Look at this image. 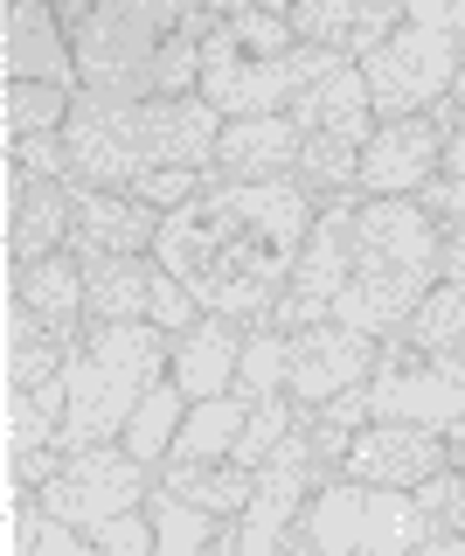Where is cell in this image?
<instances>
[{
    "instance_id": "obj_38",
    "label": "cell",
    "mask_w": 465,
    "mask_h": 556,
    "mask_svg": "<svg viewBox=\"0 0 465 556\" xmlns=\"http://www.w3.org/2000/svg\"><path fill=\"white\" fill-rule=\"evenodd\" d=\"M202 181H209L202 167H146L140 181H132V195H140V202H153V208L167 216V208L195 202V195H202Z\"/></svg>"
},
{
    "instance_id": "obj_48",
    "label": "cell",
    "mask_w": 465,
    "mask_h": 556,
    "mask_svg": "<svg viewBox=\"0 0 465 556\" xmlns=\"http://www.w3.org/2000/svg\"><path fill=\"white\" fill-rule=\"evenodd\" d=\"M452 98H458V112H465V63H458V77H452Z\"/></svg>"
},
{
    "instance_id": "obj_35",
    "label": "cell",
    "mask_w": 465,
    "mask_h": 556,
    "mask_svg": "<svg viewBox=\"0 0 465 556\" xmlns=\"http://www.w3.org/2000/svg\"><path fill=\"white\" fill-rule=\"evenodd\" d=\"M354 22H361V0H299V8H292L299 42H320V49H348Z\"/></svg>"
},
{
    "instance_id": "obj_6",
    "label": "cell",
    "mask_w": 465,
    "mask_h": 556,
    "mask_svg": "<svg viewBox=\"0 0 465 556\" xmlns=\"http://www.w3.org/2000/svg\"><path fill=\"white\" fill-rule=\"evenodd\" d=\"M334 63H348V49L299 42V49H285V56H244V63H230V70H209V77H202V98H209L222 118L292 112V104L306 98V84H320Z\"/></svg>"
},
{
    "instance_id": "obj_19",
    "label": "cell",
    "mask_w": 465,
    "mask_h": 556,
    "mask_svg": "<svg viewBox=\"0 0 465 556\" xmlns=\"http://www.w3.org/2000/svg\"><path fill=\"white\" fill-rule=\"evenodd\" d=\"M153 320V251H98L83 257V327Z\"/></svg>"
},
{
    "instance_id": "obj_32",
    "label": "cell",
    "mask_w": 465,
    "mask_h": 556,
    "mask_svg": "<svg viewBox=\"0 0 465 556\" xmlns=\"http://www.w3.org/2000/svg\"><path fill=\"white\" fill-rule=\"evenodd\" d=\"M70 84H42V77H8V139L14 132H56L70 118Z\"/></svg>"
},
{
    "instance_id": "obj_23",
    "label": "cell",
    "mask_w": 465,
    "mask_h": 556,
    "mask_svg": "<svg viewBox=\"0 0 465 556\" xmlns=\"http://www.w3.org/2000/svg\"><path fill=\"white\" fill-rule=\"evenodd\" d=\"M83 334H63L56 320H42V313H28L22 300L8 306V382L14 390H28V382H49L70 369Z\"/></svg>"
},
{
    "instance_id": "obj_40",
    "label": "cell",
    "mask_w": 465,
    "mask_h": 556,
    "mask_svg": "<svg viewBox=\"0 0 465 556\" xmlns=\"http://www.w3.org/2000/svg\"><path fill=\"white\" fill-rule=\"evenodd\" d=\"M70 459V452L63 445H36V452H8V466H14V486H28V494H36L42 480H56V466Z\"/></svg>"
},
{
    "instance_id": "obj_29",
    "label": "cell",
    "mask_w": 465,
    "mask_h": 556,
    "mask_svg": "<svg viewBox=\"0 0 465 556\" xmlns=\"http://www.w3.org/2000/svg\"><path fill=\"white\" fill-rule=\"evenodd\" d=\"M403 341L424 348V355H458V348H465V286L438 278V286L417 300V313H410Z\"/></svg>"
},
{
    "instance_id": "obj_9",
    "label": "cell",
    "mask_w": 465,
    "mask_h": 556,
    "mask_svg": "<svg viewBox=\"0 0 465 556\" xmlns=\"http://www.w3.org/2000/svg\"><path fill=\"white\" fill-rule=\"evenodd\" d=\"M354 257H383L417 278H438L444 216H430L424 195H361L354 202Z\"/></svg>"
},
{
    "instance_id": "obj_22",
    "label": "cell",
    "mask_w": 465,
    "mask_h": 556,
    "mask_svg": "<svg viewBox=\"0 0 465 556\" xmlns=\"http://www.w3.org/2000/svg\"><path fill=\"white\" fill-rule=\"evenodd\" d=\"M14 300L28 313H42V320H56L63 334H83V257L63 243V251H49V257L14 265Z\"/></svg>"
},
{
    "instance_id": "obj_31",
    "label": "cell",
    "mask_w": 465,
    "mask_h": 556,
    "mask_svg": "<svg viewBox=\"0 0 465 556\" xmlns=\"http://www.w3.org/2000/svg\"><path fill=\"white\" fill-rule=\"evenodd\" d=\"M285 369H292V334H279V327L257 320L250 341H244V362H236V382H230V390L244 396V404H257V396H279L285 390Z\"/></svg>"
},
{
    "instance_id": "obj_24",
    "label": "cell",
    "mask_w": 465,
    "mask_h": 556,
    "mask_svg": "<svg viewBox=\"0 0 465 556\" xmlns=\"http://www.w3.org/2000/svg\"><path fill=\"white\" fill-rule=\"evenodd\" d=\"M438 515L424 508L410 486H369V515H361V556H410L430 543Z\"/></svg>"
},
{
    "instance_id": "obj_44",
    "label": "cell",
    "mask_w": 465,
    "mask_h": 556,
    "mask_svg": "<svg viewBox=\"0 0 465 556\" xmlns=\"http://www.w3.org/2000/svg\"><path fill=\"white\" fill-rule=\"evenodd\" d=\"M49 8H56V22H63V28H70V35H77V28H83V22H91V14H98V8H105V0H49Z\"/></svg>"
},
{
    "instance_id": "obj_8",
    "label": "cell",
    "mask_w": 465,
    "mask_h": 556,
    "mask_svg": "<svg viewBox=\"0 0 465 556\" xmlns=\"http://www.w3.org/2000/svg\"><path fill=\"white\" fill-rule=\"evenodd\" d=\"M444 118L438 112H410L383 118L361 139V195H424L444 174Z\"/></svg>"
},
{
    "instance_id": "obj_16",
    "label": "cell",
    "mask_w": 465,
    "mask_h": 556,
    "mask_svg": "<svg viewBox=\"0 0 465 556\" xmlns=\"http://www.w3.org/2000/svg\"><path fill=\"white\" fill-rule=\"evenodd\" d=\"M244 341H250V320H230V313H202L188 334H175L167 376L188 390V404L230 390V382H236V362H244Z\"/></svg>"
},
{
    "instance_id": "obj_33",
    "label": "cell",
    "mask_w": 465,
    "mask_h": 556,
    "mask_svg": "<svg viewBox=\"0 0 465 556\" xmlns=\"http://www.w3.org/2000/svg\"><path fill=\"white\" fill-rule=\"evenodd\" d=\"M14 543H22L28 556H91V529H77V521L49 515L42 501H22V515H14Z\"/></svg>"
},
{
    "instance_id": "obj_25",
    "label": "cell",
    "mask_w": 465,
    "mask_h": 556,
    "mask_svg": "<svg viewBox=\"0 0 465 556\" xmlns=\"http://www.w3.org/2000/svg\"><path fill=\"white\" fill-rule=\"evenodd\" d=\"M244 417H250V404H244L236 390L188 404L181 431H175V445H167V459H230L236 439H244ZM167 459H160V466H167Z\"/></svg>"
},
{
    "instance_id": "obj_12",
    "label": "cell",
    "mask_w": 465,
    "mask_h": 556,
    "mask_svg": "<svg viewBox=\"0 0 465 556\" xmlns=\"http://www.w3.org/2000/svg\"><path fill=\"white\" fill-rule=\"evenodd\" d=\"M222 112L202 91H153L140 98V153L146 167H216Z\"/></svg>"
},
{
    "instance_id": "obj_4",
    "label": "cell",
    "mask_w": 465,
    "mask_h": 556,
    "mask_svg": "<svg viewBox=\"0 0 465 556\" xmlns=\"http://www.w3.org/2000/svg\"><path fill=\"white\" fill-rule=\"evenodd\" d=\"M153 480H160V473H153L146 459H132L126 439H98V445H77L70 459L56 466V480L36 486V501H42L49 515L77 521V529H98L105 515L146 508Z\"/></svg>"
},
{
    "instance_id": "obj_34",
    "label": "cell",
    "mask_w": 465,
    "mask_h": 556,
    "mask_svg": "<svg viewBox=\"0 0 465 556\" xmlns=\"http://www.w3.org/2000/svg\"><path fill=\"white\" fill-rule=\"evenodd\" d=\"M222 28L236 35L244 56H285V49H299V28L271 8H236V14H222Z\"/></svg>"
},
{
    "instance_id": "obj_41",
    "label": "cell",
    "mask_w": 465,
    "mask_h": 556,
    "mask_svg": "<svg viewBox=\"0 0 465 556\" xmlns=\"http://www.w3.org/2000/svg\"><path fill=\"white\" fill-rule=\"evenodd\" d=\"M410 22H430V28L465 35V0H410Z\"/></svg>"
},
{
    "instance_id": "obj_42",
    "label": "cell",
    "mask_w": 465,
    "mask_h": 556,
    "mask_svg": "<svg viewBox=\"0 0 465 556\" xmlns=\"http://www.w3.org/2000/svg\"><path fill=\"white\" fill-rule=\"evenodd\" d=\"M438 278H452V286H465V216L444 223V257H438Z\"/></svg>"
},
{
    "instance_id": "obj_21",
    "label": "cell",
    "mask_w": 465,
    "mask_h": 556,
    "mask_svg": "<svg viewBox=\"0 0 465 556\" xmlns=\"http://www.w3.org/2000/svg\"><path fill=\"white\" fill-rule=\"evenodd\" d=\"M292 118H299V132H340V139H369L383 118H375V98H369V77H361V63H334L320 84H306V98L292 104Z\"/></svg>"
},
{
    "instance_id": "obj_46",
    "label": "cell",
    "mask_w": 465,
    "mask_h": 556,
    "mask_svg": "<svg viewBox=\"0 0 465 556\" xmlns=\"http://www.w3.org/2000/svg\"><path fill=\"white\" fill-rule=\"evenodd\" d=\"M188 8H209V14H236V8H257V0H188Z\"/></svg>"
},
{
    "instance_id": "obj_2",
    "label": "cell",
    "mask_w": 465,
    "mask_h": 556,
    "mask_svg": "<svg viewBox=\"0 0 465 556\" xmlns=\"http://www.w3.org/2000/svg\"><path fill=\"white\" fill-rule=\"evenodd\" d=\"M188 22V0H105L83 22L77 42V77L91 91H118V98H153L160 91V49L175 42V28Z\"/></svg>"
},
{
    "instance_id": "obj_47",
    "label": "cell",
    "mask_w": 465,
    "mask_h": 556,
    "mask_svg": "<svg viewBox=\"0 0 465 556\" xmlns=\"http://www.w3.org/2000/svg\"><path fill=\"white\" fill-rule=\"evenodd\" d=\"M257 8H271V14H285V22H292V8H299V0H257Z\"/></svg>"
},
{
    "instance_id": "obj_28",
    "label": "cell",
    "mask_w": 465,
    "mask_h": 556,
    "mask_svg": "<svg viewBox=\"0 0 465 556\" xmlns=\"http://www.w3.org/2000/svg\"><path fill=\"white\" fill-rule=\"evenodd\" d=\"M146 515H153V535H160V556H209L216 529H222V515L195 508V501H181L167 480H153Z\"/></svg>"
},
{
    "instance_id": "obj_1",
    "label": "cell",
    "mask_w": 465,
    "mask_h": 556,
    "mask_svg": "<svg viewBox=\"0 0 465 556\" xmlns=\"http://www.w3.org/2000/svg\"><path fill=\"white\" fill-rule=\"evenodd\" d=\"M167 355H175V334L160 320H118V327H83L70 369V410H63L56 445H98V439H126L140 396L153 390V376H167Z\"/></svg>"
},
{
    "instance_id": "obj_17",
    "label": "cell",
    "mask_w": 465,
    "mask_h": 556,
    "mask_svg": "<svg viewBox=\"0 0 465 556\" xmlns=\"http://www.w3.org/2000/svg\"><path fill=\"white\" fill-rule=\"evenodd\" d=\"M160 237V208L140 202L132 188H77V230L70 251L98 257V251H153Z\"/></svg>"
},
{
    "instance_id": "obj_20",
    "label": "cell",
    "mask_w": 465,
    "mask_h": 556,
    "mask_svg": "<svg viewBox=\"0 0 465 556\" xmlns=\"http://www.w3.org/2000/svg\"><path fill=\"white\" fill-rule=\"evenodd\" d=\"M77 230V181H42V174H14V265L63 251Z\"/></svg>"
},
{
    "instance_id": "obj_43",
    "label": "cell",
    "mask_w": 465,
    "mask_h": 556,
    "mask_svg": "<svg viewBox=\"0 0 465 556\" xmlns=\"http://www.w3.org/2000/svg\"><path fill=\"white\" fill-rule=\"evenodd\" d=\"M444 181H465V118L444 132Z\"/></svg>"
},
{
    "instance_id": "obj_7",
    "label": "cell",
    "mask_w": 465,
    "mask_h": 556,
    "mask_svg": "<svg viewBox=\"0 0 465 556\" xmlns=\"http://www.w3.org/2000/svg\"><path fill=\"white\" fill-rule=\"evenodd\" d=\"M369 410L444 431V425H458V417H465V390L424 355V348H410L403 334H389L383 355H375V376H369Z\"/></svg>"
},
{
    "instance_id": "obj_45",
    "label": "cell",
    "mask_w": 465,
    "mask_h": 556,
    "mask_svg": "<svg viewBox=\"0 0 465 556\" xmlns=\"http://www.w3.org/2000/svg\"><path fill=\"white\" fill-rule=\"evenodd\" d=\"M444 452H452V466L465 473V417H458V425H444Z\"/></svg>"
},
{
    "instance_id": "obj_30",
    "label": "cell",
    "mask_w": 465,
    "mask_h": 556,
    "mask_svg": "<svg viewBox=\"0 0 465 556\" xmlns=\"http://www.w3.org/2000/svg\"><path fill=\"white\" fill-rule=\"evenodd\" d=\"M299 181L313 188L320 202H334V195H361V147H354V139H340V132H306Z\"/></svg>"
},
{
    "instance_id": "obj_3",
    "label": "cell",
    "mask_w": 465,
    "mask_h": 556,
    "mask_svg": "<svg viewBox=\"0 0 465 556\" xmlns=\"http://www.w3.org/2000/svg\"><path fill=\"white\" fill-rule=\"evenodd\" d=\"M458 63H465V35L430 28V22H403L383 49H375V56H361V77H369L375 118L430 112V104L452 91Z\"/></svg>"
},
{
    "instance_id": "obj_27",
    "label": "cell",
    "mask_w": 465,
    "mask_h": 556,
    "mask_svg": "<svg viewBox=\"0 0 465 556\" xmlns=\"http://www.w3.org/2000/svg\"><path fill=\"white\" fill-rule=\"evenodd\" d=\"M181 417H188V390H181L175 376H153V390L140 396V410H132V425H126V452L160 473V459H167V445H175Z\"/></svg>"
},
{
    "instance_id": "obj_5",
    "label": "cell",
    "mask_w": 465,
    "mask_h": 556,
    "mask_svg": "<svg viewBox=\"0 0 465 556\" xmlns=\"http://www.w3.org/2000/svg\"><path fill=\"white\" fill-rule=\"evenodd\" d=\"M63 147H70V181L77 188H132L146 174L140 153V98L91 91L77 84L70 118H63Z\"/></svg>"
},
{
    "instance_id": "obj_13",
    "label": "cell",
    "mask_w": 465,
    "mask_h": 556,
    "mask_svg": "<svg viewBox=\"0 0 465 556\" xmlns=\"http://www.w3.org/2000/svg\"><path fill=\"white\" fill-rule=\"evenodd\" d=\"M209 188H216V202L230 208L244 230L285 243V251H306L313 216H320V195L299 181V174H279V181H222V174L209 167Z\"/></svg>"
},
{
    "instance_id": "obj_36",
    "label": "cell",
    "mask_w": 465,
    "mask_h": 556,
    "mask_svg": "<svg viewBox=\"0 0 465 556\" xmlns=\"http://www.w3.org/2000/svg\"><path fill=\"white\" fill-rule=\"evenodd\" d=\"M91 543L105 556H160V535H153V515L146 508H126V515H105L91 529Z\"/></svg>"
},
{
    "instance_id": "obj_11",
    "label": "cell",
    "mask_w": 465,
    "mask_h": 556,
    "mask_svg": "<svg viewBox=\"0 0 465 556\" xmlns=\"http://www.w3.org/2000/svg\"><path fill=\"white\" fill-rule=\"evenodd\" d=\"M438 466H452L444 452V431L438 425H410V417H369L348 445V480H369V486H417L430 480Z\"/></svg>"
},
{
    "instance_id": "obj_37",
    "label": "cell",
    "mask_w": 465,
    "mask_h": 556,
    "mask_svg": "<svg viewBox=\"0 0 465 556\" xmlns=\"http://www.w3.org/2000/svg\"><path fill=\"white\" fill-rule=\"evenodd\" d=\"M14 174H42V181H70V147H63V126L56 132H14Z\"/></svg>"
},
{
    "instance_id": "obj_15",
    "label": "cell",
    "mask_w": 465,
    "mask_h": 556,
    "mask_svg": "<svg viewBox=\"0 0 465 556\" xmlns=\"http://www.w3.org/2000/svg\"><path fill=\"white\" fill-rule=\"evenodd\" d=\"M306 132L292 112H264V118H222L216 139V174L222 181H279V174H299Z\"/></svg>"
},
{
    "instance_id": "obj_18",
    "label": "cell",
    "mask_w": 465,
    "mask_h": 556,
    "mask_svg": "<svg viewBox=\"0 0 465 556\" xmlns=\"http://www.w3.org/2000/svg\"><path fill=\"white\" fill-rule=\"evenodd\" d=\"M8 77H42L77 91V42L49 0H8Z\"/></svg>"
},
{
    "instance_id": "obj_14",
    "label": "cell",
    "mask_w": 465,
    "mask_h": 556,
    "mask_svg": "<svg viewBox=\"0 0 465 556\" xmlns=\"http://www.w3.org/2000/svg\"><path fill=\"white\" fill-rule=\"evenodd\" d=\"M430 286H438V278H417L403 265H383V257H354L348 286H340V300H334V320H348V327H361V334L389 341V334L410 327V313H417V300Z\"/></svg>"
},
{
    "instance_id": "obj_39",
    "label": "cell",
    "mask_w": 465,
    "mask_h": 556,
    "mask_svg": "<svg viewBox=\"0 0 465 556\" xmlns=\"http://www.w3.org/2000/svg\"><path fill=\"white\" fill-rule=\"evenodd\" d=\"M410 494H417L424 508L444 521V529H458V535H465V473H458V466H438V473L417 480Z\"/></svg>"
},
{
    "instance_id": "obj_10",
    "label": "cell",
    "mask_w": 465,
    "mask_h": 556,
    "mask_svg": "<svg viewBox=\"0 0 465 556\" xmlns=\"http://www.w3.org/2000/svg\"><path fill=\"white\" fill-rule=\"evenodd\" d=\"M375 355H383V341L361 334L348 320H313L292 334V369H285V390L299 396V404H326V396H340L348 382H369L375 376Z\"/></svg>"
},
{
    "instance_id": "obj_26",
    "label": "cell",
    "mask_w": 465,
    "mask_h": 556,
    "mask_svg": "<svg viewBox=\"0 0 465 556\" xmlns=\"http://www.w3.org/2000/svg\"><path fill=\"white\" fill-rule=\"evenodd\" d=\"M160 480L175 486L181 501H195V508H209L222 521L250 508V466H236V459H167Z\"/></svg>"
}]
</instances>
